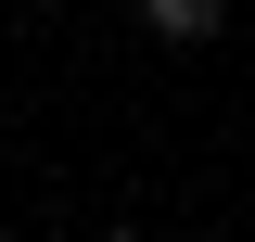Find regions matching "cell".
Returning <instances> with one entry per match:
<instances>
[{"mask_svg":"<svg viewBox=\"0 0 255 242\" xmlns=\"http://www.w3.org/2000/svg\"><path fill=\"white\" fill-rule=\"evenodd\" d=\"M140 13V38H166V51H204V38H230V0H128Z\"/></svg>","mask_w":255,"mask_h":242,"instance_id":"1","label":"cell"},{"mask_svg":"<svg viewBox=\"0 0 255 242\" xmlns=\"http://www.w3.org/2000/svg\"><path fill=\"white\" fill-rule=\"evenodd\" d=\"M90 242H153V230H90Z\"/></svg>","mask_w":255,"mask_h":242,"instance_id":"2","label":"cell"}]
</instances>
